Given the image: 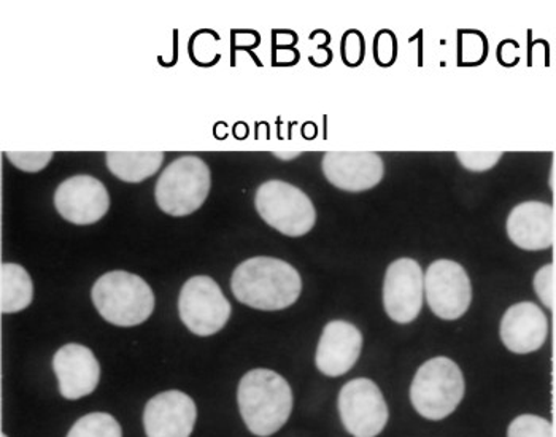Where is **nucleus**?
<instances>
[{"mask_svg": "<svg viewBox=\"0 0 556 437\" xmlns=\"http://www.w3.org/2000/svg\"><path fill=\"white\" fill-rule=\"evenodd\" d=\"M237 301L257 311H283L300 299L302 278L290 263L256 257L236 267L231 278Z\"/></svg>", "mask_w": 556, "mask_h": 437, "instance_id": "f257e3e1", "label": "nucleus"}, {"mask_svg": "<svg viewBox=\"0 0 556 437\" xmlns=\"http://www.w3.org/2000/svg\"><path fill=\"white\" fill-rule=\"evenodd\" d=\"M240 415L255 436L276 435L293 411V391L280 374L253 370L243 375L237 390Z\"/></svg>", "mask_w": 556, "mask_h": 437, "instance_id": "f03ea898", "label": "nucleus"}, {"mask_svg": "<svg viewBox=\"0 0 556 437\" xmlns=\"http://www.w3.org/2000/svg\"><path fill=\"white\" fill-rule=\"evenodd\" d=\"M102 319L122 328L142 325L154 311V295L139 275L113 271L99 277L91 291Z\"/></svg>", "mask_w": 556, "mask_h": 437, "instance_id": "7ed1b4c3", "label": "nucleus"}, {"mask_svg": "<svg viewBox=\"0 0 556 437\" xmlns=\"http://www.w3.org/2000/svg\"><path fill=\"white\" fill-rule=\"evenodd\" d=\"M466 385L462 370L450 358H431L421 364L410 385V402L424 419L439 422L458 408Z\"/></svg>", "mask_w": 556, "mask_h": 437, "instance_id": "20e7f679", "label": "nucleus"}, {"mask_svg": "<svg viewBox=\"0 0 556 437\" xmlns=\"http://www.w3.org/2000/svg\"><path fill=\"white\" fill-rule=\"evenodd\" d=\"M211 168L201 158L187 154L164 168L154 198L164 213L187 216L201 209L211 192Z\"/></svg>", "mask_w": 556, "mask_h": 437, "instance_id": "39448f33", "label": "nucleus"}, {"mask_svg": "<svg viewBox=\"0 0 556 437\" xmlns=\"http://www.w3.org/2000/svg\"><path fill=\"white\" fill-rule=\"evenodd\" d=\"M255 205L267 225L288 237L305 236L317 222V210L311 198L287 182L269 180L260 185Z\"/></svg>", "mask_w": 556, "mask_h": 437, "instance_id": "423d86ee", "label": "nucleus"}, {"mask_svg": "<svg viewBox=\"0 0 556 437\" xmlns=\"http://www.w3.org/2000/svg\"><path fill=\"white\" fill-rule=\"evenodd\" d=\"M178 313L191 333L207 337L225 328L231 316V304L214 278L195 275L181 288Z\"/></svg>", "mask_w": 556, "mask_h": 437, "instance_id": "0eeeda50", "label": "nucleus"}, {"mask_svg": "<svg viewBox=\"0 0 556 437\" xmlns=\"http://www.w3.org/2000/svg\"><path fill=\"white\" fill-rule=\"evenodd\" d=\"M339 414L353 437H377L386 429L388 405L382 390L369 378H355L339 394Z\"/></svg>", "mask_w": 556, "mask_h": 437, "instance_id": "6e6552de", "label": "nucleus"}, {"mask_svg": "<svg viewBox=\"0 0 556 437\" xmlns=\"http://www.w3.org/2000/svg\"><path fill=\"white\" fill-rule=\"evenodd\" d=\"M425 298L439 319L448 322L462 319L472 301L468 272L456 261H434L425 272Z\"/></svg>", "mask_w": 556, "mask_h": 437, "instance_id": "1a4fd4ad", "label": "nucleus"}, {"mask_svg": "<svg viewBox=\"0 0 556 437\" xmlns=\"http://www.w3.org/2000/svg\"><path fill=\"white\" fill-rule=\"evenodd\" d=\"M425 298V274L412 258H401L388 266L383 280V308L400 325H407L420 315Z\"/></svg>", "mask_w": 556, "mask_h": 437, "instance_id": "9d476101", "label": "nucleus"}, {"mask_svg": "<svg viewBox=\"0 0 556 437\" xmlns=\"http://www.w3.org/2000/svg\"><path fill=\"white\" fill-rule=\"evenodd\" d=\"M54 208L68 223L94 225L109 212V191L101 180L91 175H75L58 187Z\"/></svg>", "mask_w": 556, "mask_h": 437, "instance_id": "9b49d317", "label": "nucleus"}, {"mask_svg": "<svg viewBox=\"0 0 556 437\" xmlns=\"http://www.w3.org/2000/svg\"><path fill=\"white\" fill-rule=\"evenodd\" d=\"M323 174L343 191L362 192L382 182L386 166L372 151H328L323 158Z\"/></svg>", "mask_w": 556, "mask_h": 437, "instance_id": "f8f14e48", "label": "nucleus"}, {"mask_svg": "<svg viewBox=\"0 0 556 437\" xmlns=\"http://www.w3.org/2000/svg\"><path fill=\"white\" fill-rule=\"evenodd\" d=\"M198 411L190 396L184 391H164L151 398L143 414V426L149 437H190Z\"/></svg>", "mask_w": 556, "mask_h": 437, "instance_id": "ddd939ff", "label": "nucleus"}, {"mask_svg": "<svg viewBox=\"0 0 556 437\" xmlns=\"http://www.w3.org/2000/svg\"><path fill=\"white\" fill-rule=\"evenodd\" d=\"M363 349V334L353 323L334 320L323 329L315 364L328 377H341L349 373Z\"/></svg>", "mask_w": 556, "mask_h": 437, "instance_id": "4468645a", "label": "nucleus"}, {"mask_svg": "<svg viewBox=\"0 0 556 437\" xmlns=\"http://www.w3.org/2000/svg\"><path fill=\"white\" fill-rule=\"evenodd\" d=\"M53 370L65 399L85 398L96 390L101 380V366L94 353L80 344L61 347L53 358Z\"/></svg>", "mask_w": 556, "mask_h": 437, "instance_id": "2eb2a0df", "label": "nucleus"}, {"mask_svg": "<svg viewBox=\"0 0 556 437\" xmlns=\"http://www.w3.org/2000/svg\"><path fill=\"white\" fill-rule=\"evenodd\" d=\"M500 336L507 350L517 354L533 353L548 337V320L534 302H518L501 320Z\"/></svg>", "mask_w": 556, "mask_h": 437, "instance_id": "dca6fc26", "label": "nucleus"}, {"mask_svg": "<svg viewBox=\"0 0 556 437\" xmlns=\"http://www.w3.org/2000/svg\"><path fill=\"white\" fill-rule=\"evenodd\" d=\"M506 228L518 249H551L555 244V210L545 202H523L509 213Z\"/></svg>", "mask_w": 556, "mask_h": 437, "instance_id": "f3484780", "label": "nucleus"}, {"mask_svg": "<svg viewBox=\"0 0 556 437\" xmlns=\"http://www.w3.org/2000/svg\"><path fill=\"white\" fill-rule=\"evenodd\" d=\"M109 171L126 184H142L163 166V151H109Z\"/></svg>", "mask_w": 556, "mask_h": 437, "instance_id": "a211bd4d", "label": "nucleus"}, {"mask_svg": "<svg viewBox=\"0 0 556 437\" xmlns=\"http://www.w3.org/2000/svg\"><path fill=\"white\" fill-rule=\"evenodd\" d=\"M34 298L33 278L23 266L3 263L0 267V309L2 313L22 312Z\"/></svg>", "mask_w": 556, "mask_h": 437, "instance_id": "6ab92c4d", "label": "nucleus"}, {"mask_svg": "<svg viewBox=\"0 0 556 437\" xmlns=\"http://www.w3.org/2000/svg\"><path fill=\"white\" fill-rule=\"evenodd\" d=\"M67 437H123L122 426L105 412H92L81 416Z\"/></svg>", "mask_w": 556, "mask_h": 437, "instance_id": "aec40b11", "label": "nucleus"}, {"mask_svg": "<svg viewBox=\"0 0 556 437\" xmlns=\"http://www.w3.org/2000/svg\"><path fill=\"white\" fill-rule=\"evenodd\" d=\"M507 437H554V426L544 416L518 415L510 423Z\"/></svg>", "mask_w": 556, "mask_h": 437, "instance_id": "412c9836", "label": "nucleus"}, {"mask_svg": "<svg viewBox=\"0 0 556 437\" xmlns=\"http://www.w3.org/2000/svg\"><path fill=\"white\" fill-rule=\"evenodd\" d=\"M5 154L13 166L30 174L43 171L54 157L53 151H7Z\"/></svg>", "mask_w": 556, "mask_h": 437, "instance_id": "4be33fe9", "label": "nucleus"}, {"mask_svg": "<svg viewBox=\"0 0 556 437\" xmlns=\"http://www.w3.org/2000/svg\"><path fill=\"white\" fill-rule=\"evenodd\" d=\"M533 285L542 304L555 311V264H547L535 272Z\"/></svg>", "mask_w": 556, "mask_h": 437, "instance_id": "5701e85b", "label": "nucleus"}, {"mask_svg": "<svg viewBox=\"0 0 556 437\" xmlns=\"http://www.w3.org/2000/svg\"><path fill=\"white\" fill-rule=\"evenodd\" d=\"M456 158L468 171L486 172L496 166L503 151H456Z\"/></svg>", "mask_w": 556, "mask_h": 437, "instance_id": "b1692460", "label": "nucleus"}, {"mask_svg": "<svg viewBox=\"0 0 556 437\" xmlns=\"http://www.w3.org/2000/svg\"><path fill=\"white\" fill-rule=\"evenodd\" d=\"M343 60L346 64L356 65L363 60V37L356 30H350L342 40Z\"/></svg>", "mask_w": 556, "mask_h": 437, "instance_id": "393cba45", "label": "nucleus"}, {"mask_svg": "<svg viewBox=\"0 0 556 437\" xmlns=\"http://www.w3.org/2000/svg\"><path fill=\"white\" fill-rule=\"evenodd\" d=\"M555 384H556V363H555Z\"/></svg>", "mask_w": 556, "mask_h": 437, "instance_id": "a878e982", "label": "nucleus"}, {"mask_svg": "<svg viewBox=\"0 0 556 437\" xmlns=\"http://www.w3.org/2000/svg\"><path fill=\"white\" fill-rule=\"evenodd\" d=\"M0 437H9V436H7V435H3V433H2V435H0Z\"/></svg>", "mask_w": 556, "mask_h": 437, "instance_id": "bb28decb", "label": "nucleus"}]
</instances>
